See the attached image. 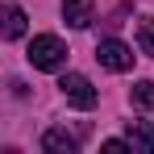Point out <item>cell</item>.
Segmentation results:
<instances>
[{"mask_svg":"<svg viewBox=\"0 0 154 154\" xmlns=\"http://www.w3.org/2000/svg\"><path fill=\"white\" fill-rule=\"evenodd\" d=\"M42 150L46 154H75L79 150V137L67 133V129H46V133H42Z\"/></svg>","mask_w":154,"mask_h":154,"instance_id":"5b68a950","label":"cell"},{"mask_svg":"<svg viewBox=\"0 0 154 154\" xmlns=\"http://www.w3.org/2000/svg\"><path fill=\"white\" fill-rule=\"evenodd\" d=\"M29 63H33L38 71H63V63H67V46H63L54 33H38V38L29 42Z\"/></svg>","mask_w":154,"mask_h":154,"instance_id":"6da1fadb","label":"cell"},{"mask_svg":"<svg viewBox=\"0 0 154 154\" xmlns=\"http://www.w3.org/2000/svg\"><path fill=\"white\" fill-rule=\"evenodd\" d=\"M137 46H142V54L154 58V17H146V21L137 25Z\"/></svg>","mask_w":154,"mask_h":154,"instance_id":"9c48e42d","label":"cell"},{"mask_svg":"<svg viewBox=\"0 0 154 154\" xmlns=\"http://www.w3.org/2000/svg\"><path fill=\"white\" fill-rule=\"evenodd\" d=\"M129 146L142 154H154V121H129Z\"/></svg>","mask_w":154,"mask_h":154,"instance_id":"8992f818","label":"cell"},{"mask_svg":"<svg viewBox=\"0 0 154 154\" xmlns=\"http://www.w3.org/2000/svg\"><path fill=\"white\" fill-rule=\"evenodd\" d=\"M17 38H25V13L17 4H8V13H4V42H17Z\"/></svg>","mask_w":154,"mask_h":154,"instance_id":"52a82bcc","label":"cell"},{"mask_svg":"<svg viewBox=\"0 0 154 154\" xmlns=\"http://www.w3.org/2000/svg\"><path fill=\"white\" fill-rule=\"evenodd\" d=\"M129 100H133V108H142V112L154 108V83H150V79H137L133 92H129Z\"/></svg>","mask_w":154,"mask_h":154,"instance_id":"ba28073f","label":"cell"},{"mask_svg":"<svg viewBox=\"0 0 154 154\" xmlns=\"http://www.w3.org/2000/svg\"><path fill=\"white\" fill-rule=\"evenodd\" d=\"M58 88H63V96H67V104H75V108H96V88H92V79L88 75H79V71H71V75H63L58 79Z\"/></svg>","mask_w":154,"mask_h":154,"instance_id":"7a4b0ae2","label":"cell"},{"mask_svg":"<svg viewBox=\"0 0 154 154\" xmlns=\"http://www.w3.org/2000/svg\"><path fill=\"white\" fill-rule=\"evenodd\" d=\"M104 150H108V154H125V150H133V146L121 142V137H108V142H104Z\"/></svg>","mask_w":154,"mask_h":154,"instance_id":"30bf717a","label":"cell"},{"mask_svg":"<svg viewBox=\"0 0 154 154\" xmlns=\"http://www.w3.org/2000/svg\"><path fill=\"white\" fill-rule=\"evenodd\" d=\"M96 58H100L104 71H117V75L133 67V50H129L125 42H117V38H104L100 46H96Z\"/></svg>","mask_w":154,"mask_h":154,"instance_id":"3957f363","label":"cell"},{"mask_svg":"<svg viewBox=\"0 0 154 154\" xmlns=\"http://www.w3.org/2000/svg\"><path fill=\"white\" fill-rule=\"evenodd\" d=\"M92 17H96V4L92 0H63V21L71 29H88Z\"/></svg>","mask_w":154,"mask_h":154,"instance_id":"277c9868","label":"cell"}]
</instances>
